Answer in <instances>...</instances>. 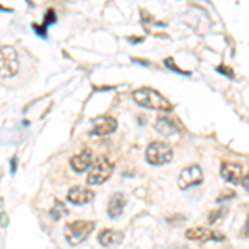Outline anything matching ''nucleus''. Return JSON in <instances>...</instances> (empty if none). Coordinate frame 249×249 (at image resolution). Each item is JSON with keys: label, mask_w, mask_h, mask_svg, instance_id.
<instances>
[{"label": "nucleus", "mask_w": 249, "mask_h": 249, "mask_svg": "<svg viewBox=\"0 0 249 249\" xmlns=\"http://www.w3.org/2000/svg\"><path fill=\"white\" fill-rule=\"evenodd\" d=\"M20 68L18 55L14 47H0V78H12L17 75Z\"/></svg>", "instance_id": "7ed1b4c3"}, {"label": "nucleus", "mask_w": 249, "mask_h": 249, "mask_svg": "<svg viewBox=\"0 0 249 249\" xmlns=\"http://www.w3.org/2000/svg\"><path fill=\"white\" fill-rule=\"evenodd\" d=\"M133 100L138 105L150 110H158V111H170L171 103L166 98L158 93V91L151 90V88H138L133 91Z\"/></svg>", "instance_id": "f257e3e1"}, {"label": "nucleus", "mask_w": 249, "mask_h": 249, "mask_svg": "<svg viewBox=\"0 0 249 249\" xmlns=\"http://www.w3.org/2000/svg\"><path fill=\"white\" fill-rule=\"evenodd\" d=\"M67 210H65V206H63L60 201H55V206L50 210V216L53 218L55 221H58V219H62V216L65 214Z\"/></svg>", "instance_id": "2eb2a0df"}, {"label": "nucleus", "mask_w": 249, "mask_h": 249, "mask_svg": "<svg viewBox=\"0 0 249 249\" xmlns=\"http://www.w3.org/2000/svg\"><path fill=\"white\" fill-rule=\"evenodd\" d=\"M15 166H17V158L14 156V158H12V173H15V170H17Z\"/></svg>", "instance_id": "6ab92c4d"}, {"label": "nucleus", "mask_w": 249, "mask_h": 249, "mask_svg": "<svg viewBox=\"0 0 249 249\" xmlns=\"http://www.w3.org/2000/svg\"><path fill=\"white\" fill-rule=\"evenodd\" d=\"M55 22V12L50 10L47 12V17H45V25H48V23H53Z\"/></svg>", "instance_id": "dca6fc26"}, {"label": "nucleus", "mask_w": 249, "mask_h": 249, "mask_svg": "<svg viewBox=\"0 0 249 249\" xmlns=\"http://www.w3.org/2000/svg\"><path fill=\"white\" fill-rule=\"evenodd\" d=\"M203 181V171L198 164H191V166L184 168V170L179 173L178 178V186L181 190H190V188L196 186Z\"/></svg>", "instance_id": "423d86ee"}, {"label": "nucleus", "mask_w": 249, "mask_h": 249, "mask_svg": "<svg viewBox=\"0 0 249 249\" xmlns=\"http://www.w3.org/2000/svg\"><path fill=\"white\" fill-rule=\"evenodd\" d=\"M241 184H243V188L246 191H249V173L246 176H243V179H241Z\"/></svg>", "instance_id": "f3484780"}, {"label": "nucleus", "mask_w": 249, "mask_h": 249, "mask_svg": "<svg viewBox=\"0 0 249 249\" xmlns=\"http://www.w3.org/2000/svg\"><path fill=\"white\" fill-rule=\"evenodd\" d=\"M111 173H113V164H111V161H108L107 158H100L91 164L90 171H88V176H87V183L91 184V186L102 184L110 178Z\"/></svg>", "instance_id": "39448f33"}, {"label": "nucleus", "mask_w": 249, "mask_h": 249, "mask_svg": "<svg viewBox=\"0 0 249 249\" xmlns=\"http://www.w3.org/2000/svg\"><path fill=\"white\" fill-rule=\"evenodd\" d=\"M146 161L153 166L166 164L173 160V148L168 143L163 142H153L146 148Z\"/></svg>", "instance_id": "20e7f679"}, {"label": "nucleus", "mask_w": 249, "mask_h": 249, "mask_svg": "<svg viewBox=\"0 0 249 249\" xmlns=\"http://www.w3.org/2000/svg\"><path fill=\"white\" fill-rule=\"evenodd\" d=\"M243 236H244V238H249V214H248V219H246L244 228H243Z\"/></svg>", "instance_id": "a211bd4d"}, {"label": "nucleus", "mask_w": 249, "mask_h": 249, "mask_svg": "<svg viewBox=\"0 0 249 249\" xmlns=\"http://www.w3.org/2000/svg\"><path fill=\"white\" fill-rule=\"evenodd\" d=\"M155 130L163 136H173L179 133V126L176 124L170 116H160L155 122Z\"/></svg>", "instance_id": "9b49d317"}, {"label": "nucleus", "mask_w": 249, "mask_h": 249, "mask_svg": "<svg viewBox=\"0 0 249 249\" xmlns=\"http://www.w3.org/2000/svg\"><path fill=\"white\" fill-rule=\"evenodd\" d=\"M93 230H95L93 221H87V219L71 221V223H68L65 226V238L68 241V244L77 246V244L83 243Z\"/></svg>", "instance_id": "f03ea898"}, {"label": "nucleus", "mask_w": 249, "mask_h": 249, "mask_svg": "<svg viewBox=\"0 0 249 249\" xmlns=\"http://www.w3.org/2000/svg\"><path fill=\"white\" fill-rule=\"evenodd\" d=\"M91 160H93V153H91L90 150H83L82 153L75 155L73 158L70 160V166L75 173H83L90 168Z\"/></svg>", "instance_id": "9d476101"}, {"label": "nucleus", "mask_w": 249, "mask_h": 249, "mask_svg": "<svg viewBox=\"0 0 249 249\" xmlns=\"http://www.w3.org/2000/svg\"><path fill=\"white\" fill-rule=\"evenodd\" d=\"M124 204H126L124 196L122 193H115V195L110 198V201H108V216L113 219H116L118 216H122V213L124 210Z\"/></svg>", "instance_id": "4468645a"}, {"label": "nucleus", "mask_w": 249, "mask_h": 249, "mask_svg": "<svg viewBox=\"0 0 249 249\" xmlns=\"http://www.w3.org/2000/svg\"><path fill=\"white\" fill-rule=\"evenodd\" d=\"M98 243L105 248L116 246V244L123 243V232L122 231H115V230H103L98 234Z\"/></svg>", "instance_id": "ddd939ff"}, {"label": "nucleus", "mask_w": 249, "mask_h": 249, "mask_svg": "<svg viewBox=\"0 0 249 249\" xmlns=\"http://www.w3.org/2000/svg\"><path fill=\"white\" fill-rule=\"evenodd\" d=\"M186 238L191 241H199V243H206V241H223L224 236L218 231H211L206 228H191L186 231Z\"/></svg>", "instance_id": "6e6552de"}, {"label": "nucleus", "mask_w": 249, "mask_h": 249, "mask_svg": "<svg viewBox=\"0 0 249 249\" xmlns=\"http://www.w3.org/2000/svg\"><path fill=\"white\" fill-rule=\"evenodd\" d=\"M67 198L71 204H87L93 199V193H91L90 190H87V188L75 186L68 191Z\"/></svg>", "instance_id": "f8f14e48"}, {"label": "nucleus", "mask_w": 249, "mask_h": 249, "mask_svg": "<svg viewBox=\"0 0 249 249\" xmlns=\"http://www.w3.org/2000/svg\"><path fill=\"white\" fill-rule=\"evenodd\" d=\"M221 176L228 183L239 184L241 179H243V168L236 163H223L221 164Z\"/></svg>", "instance_id": "1a4fd4ad"}, {"label": "nucleus", "mask_w": 249, "mask_h": 249, "mask_svg": "<svg viewBox=\"0 0 249 249\" xmlns=\"http://www.w3.org/2000/svg\"><path fill=\"white\" fill-rule=\"evenodd\" d=\"M116 128H118V123H116L115 118H111V116H98V118H95L93 123H91L90 135L91 136H107V135L113 133Z\"/></svg>", "instance_id": "0eeeda50"}]
</instances>
